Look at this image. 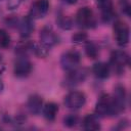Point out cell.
<instances>
[{"instance_id":"obj_5","label":"cell","mask_w":131,"mask_h":131,"mask_svg":"<svg viewBox=\"0 0 131 131\" xmlns=\"http://www.w3.org/2000/svg\"><path fill=\"white\" fill-rule=\"evenodd\" d=\"M80 61H81L80 53L75 50H69L64 52L60 57V66L67 72L77 69L78 66L80 64Z\"/></svg>"},{"instance_id":"obj_7","label":"cell","mask_w":131,"mask_h":131,"mask_svg":"<svg viewBox=\"0 0 131 131\" xmlns=\"http://www.w3.org/2000/svg\"><path fill=\"white\" fill-rule=\"evenodd\" d=\"M113 99V103L115 106V111L117 116L119 114H121L122 112H124L125 106H126V99H127V95H126V90L125 87L122 85H117L114 89V93L112 96Z\"/></svg>"},{"instance_id":"obj_8","label":"cell","mask_w":131,"mask_h":131,"mask_svg":"<svg viewBox=\"0 0 131 131\" xmlns=\"http://www.w3.org/2000/svg\"><path fill=\"white\" fill-rule=\"evenodd\" d=\"M33 70V66L31 61L27 58V56H18L14 62L13 73L14 76L17 78H25L28 77Z\"/></svg>"},{"instance_id":"obj_18","label":"cell","mask_w":131,"mask_h":131,"mask_svg":"<svg viewBox=\"0 0 131 131\" xmlns=\"http://www.w3.org/2000/svg\"><path fill=\"white\" fill-rule=\"evenodd\" d=\"M34 43L31 41H23L15 47V53L17 56H27L29 52H33Z\"/></svg>"},{"instance_id":"obj_10","label":"cell","mask_w":131,"mask_h":131,"mask_svg":"<svg viewBox=\"0 0 131 131\" xmlns=\"http://www.w3.org/2000/svg\"><path fill=\"white\" fill-rule=\"evenodd\" d=\"M87 71L85 69H75L72 71H69L66 78H64V85L67 87H74L82 82L85 81L87 77Z\"/></svg>"},{"instance_id":"obj_24","label":"cell","mask_w":131,"mask_h":131,"mask_svg":"<svg viewBox=\"0 0 131 131\" xmlns=\"http://www.w3.org/2000/svg\"><path fill=\"white\" fill-rule=\"evenodd\" d=\"M72 41L74 43H83L87 41V34L84 32H78L72 36Z\"/></svg>"},{"instance_id":"obj_9","label":"cell","mask_w":131,"mask_h":131,"mask_svg":"<svg viewBox=\"0 0 131 131\" xmlns=\"http://www.w3.org/2000/svg\"><path fill=\"white\" fill-rule=\"evenodd\" d=\"M49 10V1L48 0H35L30 8L29 16L33 19L43 18Z\"/></svg>"},{"instance_id":"obj_2","label":"cell","mask_w":131,"mask_h":131,"mask_svg":"<svg viewBox=\"0 0 131 131\" xmlns=\"http://www.w3.org/2000/svg\"><path fill=\"white\" fill-rule=\"evenodd\" d=\"M129 64V55L124 50H115L111 54L110 67L117 74H122L125 71V68Z\"/></svg>"},{"instance_id":"obj_17","label":"cell","mask_w":131,"mask_h":131,"mask_svg":"<svg viewBox=\"0 0 131 131\" xmlns=\"http://www.w3.org/2000/svg\"><path fill=\"white\" fill-rule=\"evenodd\" d=\"M42 113H43L44 118L47 121L52 122V121L55 120L56 115L58 113V105L55 102H48L45 105H43Z\"/></svg>"},{"instance_id":"obj_21","label":"cell","mask_w":131,"mask_h":131,"mask_svg":"<svg viewBox=\"0 0 131 131\" xmlns=\"http://www.w3.org/2000/svg\"><path fill=\"white\" fill-rule=\"evenodd\" d=\"M10 43H11V38L9 34L4 29H0V47L3 49L8 48Z\"/></svg>"},{"instance_id":"obj_1","label":"cell","mask_w":131,"mask_h":131,"mask_svg":"<svg viewBox=\"0 0 131 131\" xmlns=\"http://www.w3.org/2000/svg\"><path fill=\"white\" fill-rule=\"evenodd\" d=\"M95 115L97 117H115L117 116L112 96L103 94L99 97L95 104Z\"/></svg>"},{"instance_id":"obj_14","label":"cell","mask_w":131,"mask_h":131,"mask_svg":"<svg viewBox=\"0 0 131 131\" xmlns=\"http://www.w3.org/2000/svg\"><path fill=\"white\" fill-rule=\"evenodd\" d=\"M27 107L32 115H39L43 108V99L38 94H33L29 97Z\"/></svg>"},{"instance_id":"obj_6","label":"cell","mask_w":131,"mask_h":131,"mask_svg":"<svg viewBox=\"0 0 131 131\" xmlns=\"http://www.w3.org/2000/svg\"><path fill=\"white\" fill-rule=\"evenodd\" d=\"M86 102V96L83 92L73 90L69 92L64 97V104L71 110H79L84 106Z\"/></svg>"},{"instance_id":"obj_23","label":"cell","mask_w":131,"mask_h":131,"mask_svg":"<svg viewBox=\"0 0 131 131\" xmlns=\"http://www.w3.org/2000/svg\"><path fill=\"white\" fill-rule=\"evenodd\" d=\"M78 123V117L76 115H73V114H70L68 116H66L63 118V125L66 127H69V128H72L74 126H76Z\"/></svg>"},{"instance_id":"obj_28","label":"cell","mask_w":131,"mask_h":131,"mask_svg":"<svg viewBox=\"0 0 131 131\" xmlns=\"http://www.w3.org/2000/svg\"><path fill=\"white\" fill-rule=\"evenodd\" d=\"M0 60H1V55H0Z\"/></svg>"},{"instance_id":"obj_19","label":"cell","mask_w":131,"mask_h":131,"mask_svg":"<svg viewBox=\"0 0 131 131\" xmlns=\"http://www.w3.org/2000/svg\"><path fill=\"white\" fill-rule=\"evenodd\" d=\"M85 52H86V55L89 58L94 59L99 54V48L94 42H90L89 41V42H87V44L85 46Z\"/></svg>"},{"instance_id":"obj_27","label":"cell","mask_w":131,"mask_h":131,"mask_svg":"<svg viewBox=\"0 0 131 131\" xmlns=\"http://www.w3.org/2000/svg\"><path fill=\"white\" fill-rule=\"evenodd\" d=\"M67 4H70V5H73V4H76L78 2V0H63Z\"/></svg>"},{"instance_id":"obj_3","label":"cell","mask_w":131,"mask_h":131,"mask_svg":"<svg viewBox=\"0 0 131 131\" xmlns=\"http://www.w3.org/2000/svg\"><path fill=\"white\" fill-rule=\"evenodd\" d=\"M76 21L77 24L85 29L94 28L96 25V19L92 9L88 6H84L77 11L76 14Z\"/></svg>"},{"instance_id":"obj_25","label":"cell","mask_w":131,"mask_h":131,"mask_svg":"<svg viewBox=\"0 0 131 131\" xmlns=\"http://www.w3.org/2000/svg\"><path fill=\"white\" fill-rule=\"evenodd\" d=\"M119 5L120 8L122 10V12L124 14H126L127 16H130V9H131V5L129 0H120L119 1Z\"/></svg>"},{"instance_id":"obj_22","label":"cell","mask_w":131,"mask_h":131,"mask_svg":"<svg viewBox=\"0 0 131 131\" xmlns=\"http://www.w3.org/2000/svg\"><path fill=\"white\" fill-rule=\"evenodd\" d=\"M48 50L49 48L45 47L44 45H42L41 43L40 44H35L34 43V48H33V52L39 56V57H45L47 54H48Z\"/></svg>"},{"instance_id":"obj_20","label":"cell","mask_w":131,"mask_h":131,"mask_svg":"<svg viewBox=\"0 0 131 131\" xmlns=\"http://www.w3.org/2000/svg\"><path fill=\"white\" fill-rule=\"evenodd\" d=\"M56 23H57L58 27H59L60 29H62V30H70V29H72V27H73V21H72V19H71L70 17L66 16V15H62V14H60V15L57 16Z\"/></svg>"},{"instance_id":"obj_4","label":"cell","mask_w":131,"mask_h":131,"mask_svg":"<svg viewBox=\"0 0 131 131\" xmlns=\"http://www.w3.org/2000/svg\"><path fill=\"white\" fill-rule=\"evenodd\" d=\"M114 36L119 46L125 47L129 43L130 31L128 25L123 20H116L114 24Z\"/></svg>"},{"instance_id":"obj_26","label":"cell","mask_w":131,"mask_h":131,"mask_svg":"<svg viewBox=\"0 0 131 131\" xmlns=\"http://www.w3.org/2000/svg\"><path fill=\"white\" fill-rule=\"evenodd\" d=\"M24 0H8V3H7V6H8V8L9 9H16L19 5H20V3L23 2Z\"/></svg>"},{"instance_id":"obj_13","label":"cell","mask_w":131,"mask_h":131,"mask_svg":"<svg viewBox=\"0 0 131 131\" xmlns=\"http://www.w3.org/2000/svg\"><path fill=\"white\" fill-rule=\"evenodd\" d=\"M17 28L19 31V34L21 36V38H28L31 36V34L33 33L35 26H34V19L32 17H30L29 15L24 16L20 20H18L17 23Z\"/></svg>"},{"instance_id":"obj_12","label":"cell","mask_w":131,"mask_h":131,"mask_svg":"<svg viewBox=\"0 0 131 131\" xmlns=\"http://www.w3.org/2000/svg\"><path fill=\"white\" fill-rule=\"evenodd\" d=\"M98 8L101 12V18L104 23L111 21L115 16V10L112 0H97Z\"/></svg>"},{"instance_id":"obj_16","label":"cell","mask_w":131,"mask_h":131,"mask_svg":"<svg viewBox=\"0 0 131 131\" xmlns=\"http://www.w3.org/2000/svg\"><path fill=\"white\" fill-rule=\"evenodd\" d=\"M83 128L87 131H95L100 129V123L96 115H87L83 119Z\"/></svg>"},{"instance_id":"obj_11","label":"cell","mask_w":131,"mask_h":131,"mask_svg":"<svg viewBox=\"0 0 131 131\" xmlns=\"http://www.w3.org/2000/svg\"><path fill=\"white\" fill-rule=\"evenodd\" d=\"M58 42V37L50 27H44L40 31V43L47 48L54 46Z\"/></svg>"},{"instance_id":"obj_15","label":"cell","mask_w":131,"mask_h":131,"mask_svg":"<svg viewBox=\"0 0 131 131\" xmlns=\"http://www.w3.org/2000/svg\"><path fill=\"white\" fill-rule=\"evenodd\" d=\"M92 73L98 79H106L111 74V67L105 62H96L92 67Z\"/></svg>"}]
</instances>
